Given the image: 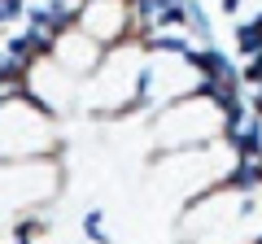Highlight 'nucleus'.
<instances>
[{"label": "nucleus", "instance_id": "f257e3e1", "mask_svg": "<svg viewBox=\"0 0 262 244\" xmlns=\"http://www.w3.org/2000/svg\"><path fill=\"white\" fill-rule=\"evenodd\" d=\"M262 235V192H241L232 183L201 192L184 205L179 240L184 244H253Z\"/></svg>", "mask_w": 262, "mask_h": 244}, {"label": "nucleus", "instance_id": "f03ea898", "mask_svg": "<svg viewBox=\"0 0 262 244\" xmlns=\"http://www.w3.org/2000/svg\"><path fill=\"white\" fill-rule=\"evenodd\" d=\"M144 66H149V48L144 39L118 44L101 57V66L88 75V83L79 87V109L92 118H122L131 109H144Z\"/></svg>", "mask_w": 262, "mask_h": 244}, {"label": "nucleus", "instance_id": "7ed1b4c3", "mask_svg": "<svg viewBox=\"0 0 262 244\" xmlns=\"http://www.w3.org/2000/svg\"><path fill=\"white\" fill-rule=\"evenodd\" d=\"M223 144V109L210 92L184 96V101L158 109L153 122V157H170V153H192Z\"/></svg>", "mask_w": 262, "mask_h": 244}, {"label": "nucleus", "instance_id": "20e7f679", "mask_svg": "<svg viewBox=\"0 0 262 244\" xmlns=\"http://www.w3.org/2000/svg\"><path fill=\"white\" fill-rule=\"evenodd\" d=\"M57 157V113H48L27 92L0 101V161Z\"/></svg>", "mask_w": 262, "mask_h": 244}, {"label": "nucleus", "instance_id": "39448f33", "mask_svg": "<svg viewBox=\"0 0 262 244\" xmlns=\"http://www.w3.org/2000/svg\"><path fill=\"white\" fill-rule=\"evenodd\" d=\"M79 31L88 39L110 53L118 44H131V39H140V27H136V9H131L127 0H88L83 13H79Z\"/></svg>", "mask_w": 262, "mask_h": 244}, {"label": "nucleus", "instance_id": "423d86ee", "mask_svg": "<svg viewBox=\"0 0 262 244\" xmlns=\"http://www.w3.org/2000/svg\"><path fill=\"white\" fill-rule=\"evenodd\" d=\"M236 53H241L245 61L262 53V13H253V18H245L241 27H236Z\"/></svg>", "mask_w": 262, "mask_h": 244}, {"label": "nucleus", "instance_id": "0eeeda50", "mask_svg": "<svg viewBox=\"0 0 262 244\" xmlns=\"http://www.w3.org/2000/svg\"><path fill=\"white\" fill-rule=\"evenodd\" d=\"M79 227H83V235H88L92 244H114L110 227H105V209H88V214H83V223H79Z\"/></svg>", "mask_w": 262, "mask_h": 244}, {"label": "nucleus", "instance_id": "6e6552de", "mask_svg": "<svg viewBox=\"0 0 262 244\" xmlns=\"http://www.w3.org/2000/svg\"><path fill=\"white\" fill-rule=\"evenodd\" d=\"M27 22V0H0V31H18Z\"/></svg>", "mask_w": 262, "mask_h": 244}, {"label": "nucleus", "instance_id": "1a4fd4ad", "mask_svg": "<svg viewBox=\"0 0 262 244\" xmlns=\"http://www.w3.org/2000/svg\"><path fill=\"white\" fill-rule=\"evenodd\" d=\"M241 5H245V0H219V9H223V13H241Z\"/></svg>", "mask_w": 262, "mask_h": 244}, {"label": "nucleus", "instance_id": "9d476101", "mask_svg": "<svg viewBox=\"0 0 262 244\" xmlns=\"http://www.w3.org/2000/svg\"><path fill=\"white\" fill-rule=\"evenodd\" d=\"M127 5H136V0H127Z\"/></svg>", "mask_w": 262, "mask_h": 244}, {"label": "nucleus", "instance_id": "9b49d317", "mask_svg": "<svg viewBox=\"0 0 262 244\" xmlns=\"http://www.w3.org/2000/svg\"><path fill=\"white\" fill-rule=\"evenodd\" d=\"M27 5H31V0H27Z\"/></svg>", "mask_w": 262, "mask_h": 244}]
</instances>
